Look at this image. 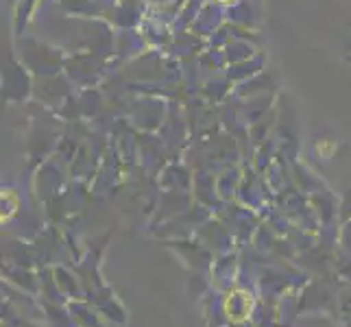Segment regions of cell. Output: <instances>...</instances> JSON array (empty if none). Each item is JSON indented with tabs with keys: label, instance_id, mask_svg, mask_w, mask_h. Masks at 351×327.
<instances>
[{
	"label": "cell",
	"instance_id": "obj_1",
	"mask_svg": "<svg viewBox=\"0 0 351 327\" xmlns=\"http://www.w3.org/2000/svg\"><path fill=\"white\" fill-rule=\"evenodd\" d=\"M219 3H234V0H219Z\"/></svg>",
	"mask_w": 351,
	"mask_h": 327
}]
</instances>
